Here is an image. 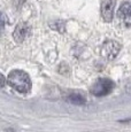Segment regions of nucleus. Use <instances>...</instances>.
Here are the masks:
<instances>
[{
	"instance_id": "1",
	"label": "nucleus",
	"mask_w": 131,
	"mask_h": 132,
	"mask_svg": "<svg viewBox=\"0 0 131 132\" xmlns=\"http://www.w3.org/2000/svg\"><path fill=\"white\" fill-rule=\"evenodd\" d=\"M8 84L20 93H29L31 91V79L30 76L23 70L15 69L9 72L7 77Z\"/></svg>"
},
{
	"instance_id": "2",
	"label": "nucleus",
	"mask_w": 131,
	"mask_h": 132,
	"mask_svg": "<svg viewBox=\"0 0 131 132\" xmlns=\"http://www.w3.org/2000/svg\"><path fill=\"white\" fill-rule=\"evenodd\" d=\"M115 87V84L112 79L108 78H99L91 87V93L95 96L108 95Z\"/></svg>"
},
{
	"instance_id": "3",
	"label": "nucleus",
	"mask_w": 131,
	"mask_h": 132,
	"mask_svg": "<svg viewBox=\"0 0 131 132\" xmlns=\"http://www.w3.org/2000/svg\"><path fill=\"white\" fill-rule=\"evenodd\" d=\"M30 35H31V27L26 22L17 24L13 32V37L16 43H23Z\"/></svg>"
},
{
	"instance_id": "4",
	"label": "nucleus",
	"mask_w": 131,
	"mask_h": 132,
	"mask_svg": "<svg viewBox=\"0 0 131 132\" xmlns=\"http://www.w3.org/2000/svg\"><path fill=\"white\" fill-rule=\"evenodd\" d=\"M117 17L127 27H131V1L123 2L117 11Z\"/></svg>"
},
{
	"instance_id": "5",
	"label": "nucleus",
	"mask_w": 131,
	"mask_h": 132,
	"mask_svg": "<svg viewBox=\"0 0 131 132\" xmlns=\"http://www.w3.org/2000/svg\"><path fill=\"white\" fill-rule=\"evenodd\" d=\"M121 50L120 44L114 40H107L104 45H102V54L106 56L108 60H113L116 57Z\"/></svg>"
},
{
	"instance_id": "6",
	"label": "nucleus",
	"mask_w": 131,
	"mask_h": 132,
	"mask_svg": "<svg viewBox=\"0 0 131 132\" xmlns=\"http://www.w3.org/2000/svg\"><path fill=\"white\" fill-rule=\"evenodd\" d=\"M115 0H104L101 2V16L105 22H112L114 15Z\"/></svg>"
},
{
	"instance_id": "7",
	"label": "nucleus",
	"mask_w": 131,
	"mask_h": 132,
	"mask_svg": "<svg viewBox=\"0 0 131 132\" xmlns=\"http://www.w3.org/2000/svg\"><path fill=\"white\" fill-rule=\"evenodd\" d=\"M67 101L72 105H77V106H82L86 102V99L84 95L79 94V93H74V94H70L67 98Z\"/></svg>"
},
{
	"instance_id": "8",
	"label": "nucleus",
	"mask_w": 131,
	"mask_h": 132,
	"mask_svg": "<svg viewBox=\"0 0 131 132\" xmlns=\"http://www.w3.org/2000/svg\"><path fill=\"white\" fill-rule=\"evenodd\" d=\"M5 86V77L4 75H1V87H4Z\"/></svg>"
}]
</instances>
